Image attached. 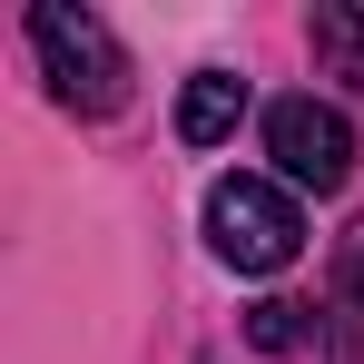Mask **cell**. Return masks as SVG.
Listing matches in <instances>:
<instances>
[{
	"label": "cell",
	"mask_w": 364,
	"mask_h": 364,
	"mask_svg": "<svg viewBox=\"0 0 364 364\" xmlns=\"http://www.w3.org/2000/svg\"><path fill=\"white\" fill-rule=\"evenodd\" d=\"M325 345H335V364H364V217L335 237V276H325Z\"/></svg>",
	"instance_id": "4"
},
{
	"label": "cell",
	"mask_w": 364,
	"mask_h": 364,
	"mask_svg": "<svg viewBox=\"0 0 364 364\" xmlns=\"http://www.w3.org/2000/svg\"><path fill=\"white\" fill-rule=\"evenodd\" d=\"M266 158H276L286 187L335 197V187L355 178V119L325 109V99H276V109H266Z\"/></svg>",
	"instance_id": "3"
},
{
	"label": "cell",
	"mask_w": 364,
	"mask_h": 364,
	"mask_svg": "<svg viewBox=\"0 0 364 364\" xmlns=\"http://www.w3.org/2000/svg\"><path fill=\"white\" fill-rule=\"evenodd\" d=\"M237 119H246V79H237V69H197V79L178 89V138H187V148L237 138Z\"/></svg>",
	"instance_id": "5"
},
{
	"label": "cell",
	"mask_w": 364,
	"mask_h": 364,
	"mask_svg": "<svg viewBox=\"0 0 364 364\" xmlns=\"http://www.w3.org/2000/svg\"><path fill=\"white\" fill-rule=\"evenodd\" d=\"M246 345H256V355H296L305 345V305H286V296L246 305Z\"/></svg>",
	"instance_id": "7"
},
{
	"label": "cell",
	"mask_w": 364,
	"mask_h": 364,
	"mask_svg": "<svg viewBox=\"0 0 364 364\" xmlns=\"http://www.w3.org/2000/svg\"><path fill=\"white\" fill-rule=\"evenodd\" d=\"M305 40H315V60H335V79H355V89H364V10H335V0H315Z\"/></svg>",
	"instance_id": "6"
},
{
	"label": "cell",
	"mask_w": 364,
	"mask_h": 364,
	"mask_svg": "<svg viewBox=\"0 0 364 364\" xmlns=\"http://www.w3.org/2000/svg\"><path fill=\"white\" fill-rule=\"evenodd\" d=\"M207 246L237 266V276H286L305 246V217L276 178H217L207 187Z\"/></svg>",
	"instance_id": "2"
},
{
	"label": "cell",
	"mask_w": 364,
	"mask_h": 364,
	"mask_svg": "<svg viewBox=\"0 0 364 364\" xmlns=\"http://www.w3.org/2000/svg\"><path fill=\"white\" fill-rule=\"evenodd\" d=\"M30 50H40V79H50L60 109H79V119H119L128 109V50H119V30L99 10L40 0L30 10Z\"/></svg>",
	"instance_id": "1"
}]
</instances>
